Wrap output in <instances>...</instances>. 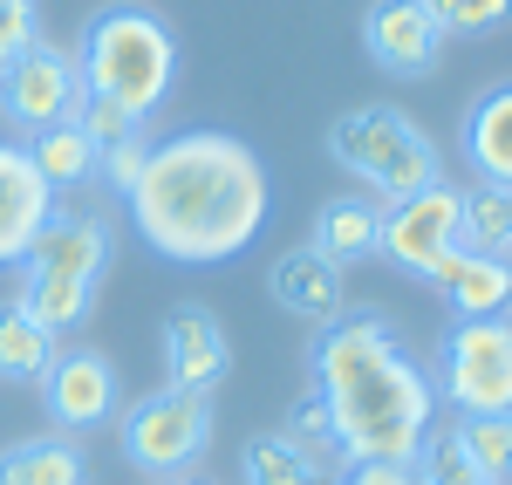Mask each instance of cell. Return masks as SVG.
I'll list each match as a JSON object with an SVG mask.
<instances>
[{
	"instance_id": "obj_12",
	"label": "cell",
	"mask_w": 512,
	"mask_h": 485,
	"mask_svg": "<svg viewBox=\"0 0 512 485\" xmlns=\"http://www.w3.org/2000/svg\"><path fill=\"white\" fill-rule=\"evenodd\" d=\"M117 260V233L103 219H76V212H48V226L28 246V274H62V281H103Z\"/></svg>"
},
{
	"instance_id": "obj_28",
	"label": "cell",
	"mask_w": 512,
	"mask_h": 485,
	"mask_svg": "<svg viewBox=\"0 0 512 485\" xmlns=\"http://www.w3.org/2000/svg\"><path fill=\"white\" fill-rule=\"evenodd\" d=\"M144 158H151V137H144V130H137V137H123V144H103V151H96L103 178H110L117 192H130V185L144 178Z\"/></svg>"
},
{
	"instance_id": "obj_16",
	"label": "cell",
	"mask_w": 512,
	"mask_h": 485,
	"mask_svg": "<svg viewBox=\"0 0 512 485\" xmlns=\"http://www.w3.org/2000/svg\"><path fill=\"white\" fill-rule=\"evenodd\" d=\"M465 164L478 171V185L512 192V82L485 89L465 110Z\"/></svg>"
},
{
	"instance_id": "obj_11",
	"label": "cell",
	"mask_w": 512,
	"mask_h": 485,
	"mask_svg": "<svg viewBox=\"0 0 512 485\" xmlns=\"http://www.w3.org/2000/svg\"><path fill=\"white\" fill-rule=\"evenodd\" d=\"M233 369V349H226V328L212 322L205 308H171L164 322V390H192V397H212Z\"/></svg>"
},
{
	"instance_id": "obj_27",
	"label": "cell",
	"mask_w": 512,
	"mask_h": 485,
	"mask_svg": "<svg viewBox=\"0 0 512 485\" xmlns=\"http://www.w3.org/2000/svg\"><path fill=\"white\" fill-rule=\"evenodd\" d=\"M41 41V14L35 0H0V69L21 55V48H35Z\"/></svg>"
},
{
	"instance_id": "obj_3",
	"label": "cell",
	"mask_w": 512,
	"mask_h": 485,
	"mask_svg": "<svg viewBox=\"0 0 512 485\" xmlns=\"http://www.w3.org/2000/svg\"><path fill=\"white\" fill-rule=\"evenodd\" d=\"M76 69H82V96H103L130 117L144 123L171 96V76H178V41L151 7L123 0V7H103L89 28H82L76 48Z\"/></svg>"
},
{
	"instance_id": "obj_10",
	"label": "cell",
	"mask_w": 512,
	"mask_h": 485,
	"mask_svg": "<svg viewBox=\"0 0 512 485\" xmlns=\"http://www.w3.org/2000/svg\"><path fill=\"white\" fill-rule=\"evenodd\" d=\"M41 404L62 431H89V424H110L117 417V369L96 349H62L48 376H41Z\"/></svg>"
},
{
	"instance_id": "obj_7",
	"label": "cell",
	"mask_w": 512,
	"mask_h": 485,
	"mask_svg": "<svg viewBox=\"0 0 512 485\" xmlns=\"http://www.w3.org/2000/svg\"><path fill=\"white\" fill-rule=\"evenodd\" d=\"M82 103V69L69 48L35 41L21 48L7 69H0V117L14 130H48V123H69Z\"/></svg>"
},
{
	"instance_id": "obj_32",
	"label": "cell",
	"mask_w": 512,
	"mask_h": 485,
	"mask_svg": "<svg viewBox=\"0 0 512 485\" xmlns=\"http://www.w3.org/2000/svg\"><path fill=\"white\" fill-rule=\"evenodd\" d=\"M465 485H485V479H465Z\"/></svg>"
},
{
	"instance_id": "obj_31",
	"label": "cell",
	"mask_w": 512,
	"mask_h": 485,
	"mask_svg": "<svg viewBox=\"0 0 512 485\" xmlns=\"http://www.w3.org/2000/svg\"><path fill=\"white\" fill-rule=\"evenodd\" d=\"M171 485H192V479H171Z\"/></svg>"
},
{
	"instance_id": "obj_14",
	"label": "cell",
	"mask_w": 512,
	"mask_h": 485,
	"mask_svg": "<svg viewBox=\"0 0 512 485\" xmlns=\"http://www.w3.org/2000/svg\"><path fill=\"white\" fill-rule=\"evenodd\" d=\"M274 301L287 315H301V322L335 328L342 308H349V287H342V267L335 260H321L315 246H294V253L274 260Z\"/></svg>"
},
{
	"instance_id": "obj_19",
	"label": "cell",
	"mask_w": 512,
	"mask_h": 485,
	"mask_svg": "<svg viewBox=\"0 0 512 485\" xmlns=\"http://www.w3.org/2000/svg\"><path fill=\"white\" fill-rule=\"evenodd\" d=\"M89 465L69 438H21L0 451V485H82Z\"/></svg>"
},
{
	"instance_id": "obj_29",
	"label": "cell",
	"mask_w": 512,
	"mask_h": 485,
	"mask_svg": "<svg viewBox=\"0 0 512 485\" xmlns=\"http://www.w3.org/2000/svg\"><path fill=\"white\" fill-rule=\"evenodd\" d=\"M349 485H424L417 465H349Z\"/></svg>"
},
{
	"instance_id": "obj_25",
	"label": "cell",
	"mask_w": 512,
	"mask_h": 485,
	"mask_svg": "<svg viewBox=\"0 0 512 485\" xmlns=\"http://www.w3.org/2000/svg\"><path fill=\"white\" fill-rule=\"evenodd\" d=\"M431 7V21L444 28V41L451 35H499L512 21V0H424Z\"/></svg>"
},
{
	"instance_id": "obj_13",
	"label": "cell",
	"mask_w": 512,
	"mask_h": 485,
	"mask_svg": "<svg viewBox=\"0 0 512 485\" xmlns=\"http://www.w3.org/2000/svg\"><path fill=\"white\" fill-rule=\"evenodd\" d=\"M48 199L55 192H48V178L35 171L28 144H0V267L28 260L35 233L48 226V212H55Z\"/></svg>"
},
{
	"instance_id": "obj_4",
	"label": "cell",
	"mask_w": 512,
	"mask_h": 485,
	"mask_svg": "<svg viewBox=\"0 0 512 485\" xmlns=\"http://www.w3.org/2000/svg\"><path fill=\"white\" fill-rule=\"evenodd\" d=\"M328 158L342 164V171H355L362 185H376L383 205H403V199H417V192H431V185H444L437 144L417 130V117H403L390 103H362L349 117H335Z\"/></svg>"
},
{
	"instance_id": "obj_15",
	"label": "cell",
	"mask_w": 512,
	"mask_h": 485,
	"mask_svg": "<svg viewBox=\"0 0 512 485\" xmlns=\"http://www.w3.org/2000/svg\"><path fill=\"white\" fill-rule=\"evenodd\" d=\"M431 281L444 287V301L458 308V322H492V315H512V267L499 253H444L431 267Z\"/></svg>"
},
{
	"instance_id": "obj_21",
	"label": "cell",
	"mask_w": 512,
	"mask_h": 485,
	"mask_svg": "<svg viewBox=\"0 0 512 485\" xmlns=\"http://www.w3.org/2000/svg\"><path fill=\"white\" fill-rule=\"evenodd\" d=\"M458 246H465V253H499V260H506V246H512V192H499V185L458 192Z\"/></svg>"
},
{
	"instance_id": "obj_9",
	"label": "cell",
	"mask_w": 512,
	"mask_h": 485,
	"mask_svg": "<svg viewBox=\"0 0 512 485\" xmlns=\"http://www.w3.org/2000/svg\"><path fill=\"white\" fill-rule=\"evenodd\" d=\"M362 48L383 76H431L444 55V28L424 0H369L362 14Z\"/></svg>"
},
{
	"instance_id": "obj_18",
	"label": "cell",
	"mask_w": 512,
	"mask_h": 485,
	"mask_svg": "<svg viewBox=\"0 0 512 485\" xmlns=\"http://www.w3.org/2000/svg\"><path fill=\"white\" fill-rule=\"evenodd\" d=\"M383 240V205L376 199H328L315 219V253L321 260H335V267H349L362 253H376Z\"/></svg>"
},
{
	"instance_id": "obj_17",
	"label": "cell",
	"mask_w": 512,
	"mask_h": 485,
	"mask_svg": "<svg viewBox=\"0 0 512 485\" xmlns=\"http://www.w3.org/2000/svg\"><path fill=\"white\" fill-rule=\"evenodd\" d=\"M55 335L28 315V301H0V383H41L48 363H55Z\"/></svg>"
},
{
	"instance_id": "obj_5",
	"label": "cell",
	"mask_w": 512,
	"mask_h": 485,
	"mask_svg": "<svg viewBox=\"0 0 512 485\" xmlns=\"http://www.w3.org/2000/svg\"><path fill=\"white\" fill-rule=\"evenodd\" d=\"M458 417H506L512 410V315L492 322H458L437 349L431 383Z\"/></svg>"
},
{
	"instance_id": "obj_6",
	"label": "cell",
	"mask_w": 512,
	"mask_h": 485,
	"mask_svg": "<svg viewBox=\"0 0 512 485\" xmlns=\"http://www.w3.org/2000/svg\"><path fill=\"white\" fill-rule=\"evenodd\" d=\"M123 458L137 472H151L158 485L185 479L198 465V451L212 445V397H192V390H151L144 404L123 410L117 424Z\"/></svg>"
},
{
	"instance_id": "obj_30",
	"label": "cell",
	"mask_w": 512,
	"mask_h": 485,
	"mask_svg": "<svg viewBox=\"0 0 512 485\" xmlns=\"http://www.w3.org/2000/svg\"><path fill=\"white\" fill-rule=\"evenodd\" d=\"M506 267H512V246H506Z\"/></svg>"
},
{
	"instance_id": "obj_2",
	"label": "cell",
	"mask_w": 512,
	"mask_h": 485,
	"mask_svg": "<svg viewBox=\"0 0 512 485\" xmlns=\"http://www.w3.org/2000/svg\"><path fill=\"white\" fill-rule=\"evenodd\" d=\"M315 397L328 410L342 465H424L437 390L376 315H342L335 328H321Z\"/></svg>"
},
{
	"instance_id": "obj_1",
	"label": "cell",
	"mask_w": 512,
	"mask_h": 485,
	"mask_svg": "<svg viewBox=\"0 0 512 485\" xmlns=\"http://www.w3.org/2000/svg\"><path fill=\"white\" fill-rule=\"evenodd\" d=\"M123 199L151 253L178 267H219L260 240L274 212V185L253 144H239L226 130H178L151 144L144 178Z\"/></svg>"
},
{
	"instance_id": "obj_22",
	"label": "cell",
	"mask_w": 512,
	"mask_h": 485,
	"mask_svg": "<svg viewBox=\"0 0 512 485\" xmlns=\"http://www.w3.org/2000/svg\"><path fill=\"white\" fill-rule=\"evenodd\" d=\"M21 301H28V315H35L48 335H62V328L89 322L96 287H89V281H62V274H28V281H21Z\"/></svg>"
},
{
	"instance_id": "obj_24",
	"label": "cell",
	"mask_w": 512,
	"mask_h": 485,
	"mask_svg": "<svg viewBox=\"0 0 512 485\" xmlns=\"http://www.w3.org/2000/svg\"><path fill=\"white\" fill-rule=\"evenodd\" d=\"M246 485H321V472L287 438H253L246 445Z\"/></svg>"
},
{
	"instance_id": "obj_23",
	"label": "cell",
	"mask_w": 512,
	"mask_h": 485,
	"mask_svg": "<svg viewBox=\"0 0 512 485\" xmlns=\"http://www.w3.org/2000/svg\"><path fill=\"white\" fill-rule=\"evenodd\" d=\"M458 451L485 485H512V410L506 417H458Z\"/></svg>"
},
{
	"instance_id": "obj_26",
	"label": "cell",
	"mask_w": 512,
	"mask_h": 485,
	"mask_svg": "<svg viewBox=\"0 0 512 485\" xmlns=\"http://www.w3.org/2000/svg\"><path fill=\"white\" fill-rule=\"evenodd\" d=\"M69 123H82V130H89V144H96V151H103V144H123V137H137V130H144V123L130 117V110L103 103V96H82Z\"/></svg>"
},
{
	"instance_id": "obj_8",
	"label": "cell",
	"mask_w": 512,
	"mask_h": 485,
	"mask_svg": "<svg viewBox=\"0 0 512 485\" xmlns=\"http://www.w3.org/2000/svg\"><path fill=\"white\" fill-rule=\"evenodd\" d=\"M376 253L403 267V274H424L431 281V267L444 253H458V192L451 185H431V192H417V199L403 205H383V240Z\"/></svg>"
},
{
	"instance_id": "obj_20",
	"label": "cell",
	"mask_w": 512,
	"mask_h": 485,
	"mask_svg": "<svg viewBox=\"0 0 512 485\" xmlns=\"http://www.w3.org/2000/svg\"><path fill=\"white\" fill-rule=\"evenodd\" d=\"M28 158H35V171L48 178V192H69L82 178H96V144H89L82 123H48V130H35Z\"/></svg>"
}]
</instances>
